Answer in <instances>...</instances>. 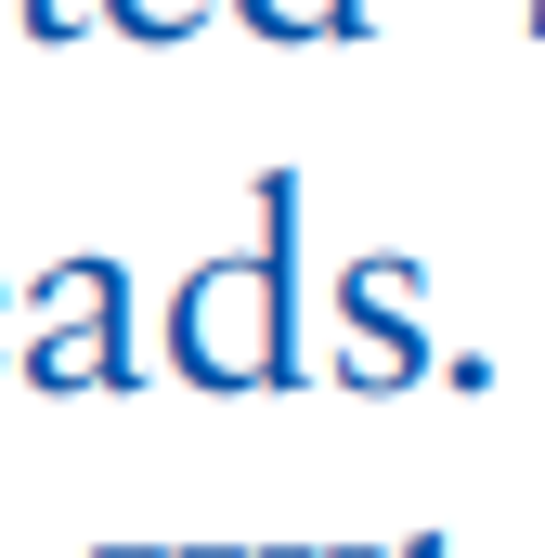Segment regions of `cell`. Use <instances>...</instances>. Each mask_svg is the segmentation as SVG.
Wrapping results in <instances>:
<instances>
[{"instance_id": "cell-6", "label": "cell", "mask_w": 545, "mask_h": 558, "mask_svg": "<svg viewBox=\"0 0 545 558\" xmlns=\"http://www.w3.org/2000/svg\"><path fill=\"white\" fill-rule=\"evenodd\" d=\"M13 13H26V39H78V26H92L105 0H13Z\"/></svg>"}, {"instance_id": "cell-3", "label": "cell", "mask_w": 545, "mask_h": 558, "mask_svg": "<svg viewBox=\"0 0 545 558\" xmlns=\"http://www.w3.org/2000/svg\"><path fill=\"white\" fill-rule=\"evenodd\" d=\"M428 274L415 260H351L338 274V377L351 390H403V377H428Z\"/></svg>"}, {"instance_id": "cell-5", "label": "cell", "mask_w": 545, "mask_h": 558, "mask_svg": "<svg viewBox=\"0 0 545 558\" xmlns=\"http://www.w3.org/2000/svg\"><path fill=\"white\" fill-rule=\"evenodd\" d=\"M208 13H234V0H105V26H118V39H195Z\"/></svg>"}, {"instance_id": "cell-4", "label": "cell", "mask_w": 545, "mask_h": 558, "mask_svg": "<svg viewBox=\"0 0 545 558\" xmlns=\"http://www.w3.org/2000/svg\"><path fill=\"white\" fill-rule=\"evenodd\" d=\"M261 39H364V0H234Z\"/></svg>"}, {"instance_id": "cell-7", "label": "cell", "mask_w": 545, "mask_h": 558, "mask_svg": "<svg viewBox=\"0 0 545 558\" xmlns=\"http://www.w3.org/2000/svg\"><path fill=\"white\" fill-rule=\"evenodd\" d=\"M195 558H247V546H195ZM286 558H377V546H286Z\"/></svg>"}, {"instance_id": "cell-1", "label": "cell", "mask_w": 545, "mask_h": 558, "mask_svg": "<svg viewBox=\"0 0 545 558\" xmlns=\"http://www.w3.org/2000/svg\"><path fill=\"white\" fill-rule=\"evenodd\" d=\"M169 364L195 390H286L299 377V169H261V234L195 260L169 299Z\"/></svg>"}, {"instance_id": "cell-9", "label": "cell", "mask_w": 545, "mask_h": 558, "mask_svg": "<svg viewBox=\"0 0 545 558\" xmlns=\"http://www.w3.org/2000/svg\"><path fill=\"white\" fill-rule=\"evenodd\" d=\"M520 13H533V39H545V0H520Z\"/></svg>"}, {"instance_id": "cell-10", "label": "cell", "mask_w": 545, "mask_h": 558, "mask_svg": "<svg viewBox=\"0 0 545 558\" xmlns=\"http://www.w3.org/2000/svg\"><path fill=\"white\" fill-rule=\"evenodd\" d=\"M105 558H156V546H105Z\"/></svg>"}, {"instance_id": "cell-2", "label": "cell", "mask_w": 545, "mask_h": 558, "mask_svg": "<svg viewBox=\"0 0 545 558\" xmlns=\"http://www.w3.org/2000/svg\"><path fill=\"white\" fill-rule=\"evenodd\" d=\"M131 274L92 247V260H52L26 286V390H131Z\"/></svg>"}, {"instance_id": "cell-8", "label": "cell", "mask_w": 545, "mask_h": 558, "mask_svg": "<svg viewBox=\"0 0 545 558\" xmlns=\"http://www.w3.org/2000/svg\"><path fill=\"white\" fill-rule=\"evenodd\" d=\"M13 312H26V286H0V338H13ZM0 364H26V351H0Z\"/></svg>"}]
</instances>
